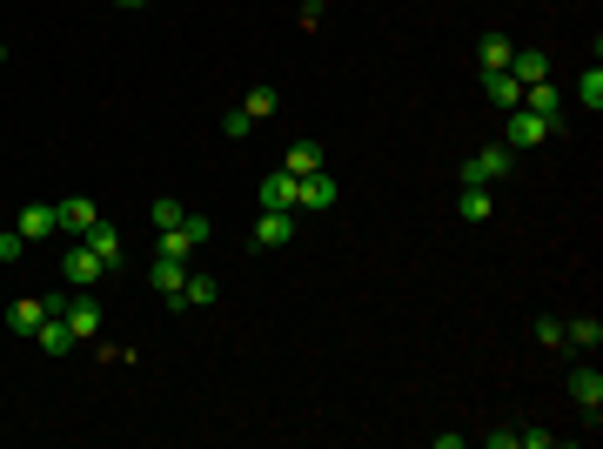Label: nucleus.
I'll return each mask as SVG.
<instances>
[{"label": "nucleus", "instance_id": "nucleus-1", "mask_svg": "<svg viewBox=\"0 0 603 449\" xmlns=\"http://www.w3.org/2000/svg\"><path fill=\"white\" fill-rule=\"evenodd\" d=\"M61 322L74 329V342H88V336H101V329H108V309H101L88 289H74V295L61 302Z\"/></svg>", "mask_w": 603, "mask_h": 449}, {"label": "nucleus", "instance_id": "nucleus-2", "mask_svg": "<svg viewBox=\"0 0 603 449\" xmlns=\"http://www.w3.org/2000/svg\"><path fill=\"white\" fill-rule=\"evenodd\" d=\"M543 141H550V121H543V114H530V108H510L503 148H510V155H530V148H543Z\"/></svg>", "mask_w": 603, "mask_h": 449}, {"label": "nucleus", "instance_id": "nucleus-3", "mask_svg": "<svg viewBox=\"0 0 603 449\" xmlns=\"http://www.w3.org/2000/svg\"><path fill=\"white\" fill-rule=\"evenodd\" d=\"M510 148H503V141H490V148H476V155H469L463 161V181H469V188H490V181H503V175H510Z\"/></svg>", "mask_w": 603, "mask_h": 449}, {"label": "nucleus", "instance_id": "nucleus-4", "mask_svg": "<svg viewBox=\"0 0 603 449\" xmlns=\"http://www.w3.org/2000/svg\"><path fill=\"white\" fill-rule=\"evenodd\" d=\"M295 228H302L295 208H262V215H255V248H289Z\"/></svg>", "mask_w": 603, "mask_h": 449}, {"label": "nucleus", "instance_id": "nucleus-5", "mask_svg": "<svg viewBox=\"0 0 603 449\" xmlns=\"http://www.w3.org/2000/svg\"><path fill=\"white\" fill-rule=\"evenodd\" d=\"M61 275H67V282H74V289H94V282L108 275V262H101V255H94L88 242H74V248H67V255H61Z\"/></svg>", "mask_w": 603, "mask_h": 449}, {"label": "nucleus", "instance_id": "nucleus-6", "mask_svg": "<svg viewBox=\"0 0 603 449\" xmlns=\"http://www.w3.org/2000/svg\"><path fill=\"white\" fill-rule=\"evenodd\" d=\"M570 403L590 416V429H597V416H603V376L583 362V369H570Z\"/></svg>", "mask_w": 603, "mask_h": 449}, {"label": "nucleus", "instance_id": "nucleus-7", "mask_svg": "<svg viewBox=\"0 0 603 449\" xmlns=\"http://www.w3.org/2000/svg\"><path fill=\"white\" fill-rule=\"evenodd\" d=\"M335 208V181L329 175H295V215H322Z\"/></svg>", "mask_w": 603, "mask_h": 449}, {"label": "nucleus", "instance_id": "nucleus-8", "mask_svg": "<svg viewBox=\"0 0 603 449\" xmlns=\"http://www.w3.org/2000/svg\"><path fill=\"white\" fill-rule=\"evenodd\" d=\"M523 108L543 114V121H550V135H563V94H557V81H536V88H523Z\"/></svg>", "mask_w": 603, "mask_h": 449}, {"label": "nucleus", "instance_id": "nucleus-9", "mask_svg": "<svg viewBox=\"0 0 603 449\" xmlns=\"http://www.w3.org/2000/svg\"><path fill=\"white\" fill-rule=\"evenodd\" d=\"M41 322H47V295H21L14 309L0 315V329H14V336H34Z\"/></svg>", "mask_w": 603, "mask_h": 449}, {"label": "nucleus", "instance_id": "nucleus-10", "mask_svg": "<svg viewBox=\"0 0 603 449\" xmlns=\"http://www.w3.org/2000/svg\"><path fill=\"white\" fill-rule=\"evenodd\" d=\"M14 228H21V235H27V248H34V242H47V235L61 228V215H54L47 202H27L21 215H14Z\"/></svg>", "mask_w": 603, "mask_h": 449}, {"label": "nucleus", "instance_id": "nucleus-11", "mask_svg": "<svg viewBox=\"0 0 603 449\" xmlns=\"http://www.w3.org/2000/svg\"><path fill=\"white\" fill-rule=\"evenodd\" d=\"M54 215H61V228H67V235H88V228L101 222V208H94L88 195H67V202L54 208Z\"/></svg>", "mask_w": 603, "mask_h": 449}, {"label": "nucleus", "instance_id": "nucleus-12", "mask_svg": "<svg viewBox=\"0 0 603 449\" xmlns=\"http://www.w3.org/2000/svg\"><path fill=\"white\" fill-rule=\"evenodd\" d=\"M510 74L523 81V88H536V81H550V54H536V47H516V54H510Z\"/></svg>", "mask_w": 603, "mask_h": 449}, {"label": "nucleus", "instance_id": "nucleus-13", "mask_svg": "<svg viewBox=\"0 0 603 449\" xmlns=\"http://www.w3.org/2000/svg\"><path fill=\"white\" fill-rule=\"evenodd\" d=\"M208 302H215V275L188 269V282H181V295L168 302V309H208Z\"/></svg>", "mask_w": 603, "mask_h": 449}, {"label": "nucleus", "instance_id": "nucleus-14", "mask_svg": "<svg viewBox=\"0 0 603 449\" xmlns=\"http://www.w3.org/2000/svg\"><path fill=\"white\" fill-rule=\"evenodd\" d=\"M148 282L161 289V302H175L181 282H188V262H168V255H155V269H148Z\"/></svg>", "mask_w": 603, "mask_h": 449}, {"label": "nucleus", "instance_id": "nucleus-15", "mask_svg": "<svg viewBox=\"0 0 603 449\" xmlns=\"http://www.w3.org/2000/svg\"><path fill=\"white\" fill-rule=\"evenodd\" d=\"M262 208H295V175L289 168H268L262 175Z\"/></svg>", "mask_w": 603, "mask_h": 449}, {"label": "nucleus", "instance_id": "nucleus-16", "mask_svg": "<svg viewBox=\"0 0 603 449\" xmlns=\"http://www.w3.org/2000/svg\"><path fill=\"white\" fill-rule=\"evenodd\" d=\"M483 94H490L496 108H523V81H516L510 68H503V74H483Z\"/></svg>", "mask_w": 603, "mask_h": 449}, {"label": "nucleus", "instance_id": "nucleus-17", "mask_svg": "<svg viewBox=\"0 0 603 449\" xmlns=\"http://www.w3.org/2000/svg\"><path fill=\"white\" fill-rule=\"evenodd\" d=\"M74 242H88V248H94V255H101V262H108V269H121V235H114V228H108V222H94V228H88V235H74Z\"/></svg>", "mask_w": 603, "mask_h": 449}, {"label": "nucleus", "instance_id": "nucleus-18", "mask_svg": "<svg viewBox=\"0 0 603 449\" xmlns=\"http://www.w3.org/2000/svg\"><path fill=\"white\" fill-rule=\"evenodd\" d=\"M456 215H463V222H490V215H496L490 188H469V181H463V195H456Z\"/></svg>", "mask_w": 603, "mask_h": 449}, {"label": "nucleus", "instance_id": "nucleus-19", "mask_svg": "<svg viewBox=\"0 0 603 449\" xmlns=\"http://www.w3.org/2000/svg\"><path fill=\"white\" fill-rule=\"evenodd\" d=\"M34 342H41V349H47V356H67V349H74V329H67V322H61V315H47V322H41V329H34Z\"/></svg>", "mask_w": 603, "mask_h": 449}, {"label": "nucleus", "instance_id": "nucleus-20", "mask_svg": "<svg viewBox=\"0 0 603 449\" xmlns=\"http://www.w3.org/2000/svg\"><path fill=\"white\" fill-rule=\"evenodd\" d=\"M282 168H289V175H322V148H315V141H289Z\"/></svg>", "mask_w": 603, "mask_h": 449}, {"label": "nucleus", "instance_id": "nucleus-21", "mask_svg": "<svg viewBox=\"0 0 603 449\" xmlns=\"http://www.w3.org/2000/svg\"><path fill=\"white\" fill-rule=\"evenodd\" d=\"M476 54H483V74H503L516 47H510V34H483V47H476Z\"/></svg>", "mask_w": 603, "mask_h": 449}, {"label": "nucleus", "instance_id": "nucleus-22", "mask_svg": "<svg viewBox=\"0 0 603 449\" xmlns=\"http://www.w3.org/2000/svg\"><path fill=\"white\" fill-rule=\"evenodd\" d=\"M275 108H282V94L268 88V81H262V88H248V101H242V114H248V121H268Z\"/></svg>", "mask_w": 603, "mask_h": 449}, {"label": "nucleus", "instance_id": "nucleus-23", "mask_svg": "<svg viewBox=\"0 0 603 449\" xmlns=\"http://www.w3.org/2000/svg\"><path fill=\"white\" fill-rule=\"evenodd\" d=\"M563 342H577V349H597V342H603V322H597V315H583V322H563Z\"/></svg>", "mask_w": 603, "mask_h": 449}, {"label": "nucleus", "instance_id": "nucleus-24", "mask_svg": "<svg viewBox=\"0 0 603 449\" xmlns=\"http://www.w3.org/2000/svg\"><path fill=\"white\" fill-rule=\"evenodd\" d=\"M577 101H583V108H590V114L603 108V68H597V61L583 68V81H577Z\"/></svg>", "mask_w": 603, "mask_h": 449}, {"label": "nucleus", "instance_id": "nucleus-25", "mask_svg": "<svg viewBox=\"0 0 603 449\" xmlns=\"http://www.w3.org/2000/svg\"><path fill=\"white\" fill-rule=\"evenodd\" d=\"M155 255H168V262H195V248H188V235L181 228H161V248Z\"/></svg>", "mask_w": 603, "mask_h": 449}, {"label": "nucleus", "instance_id": "nucleus-26", "mask_svg": "<svg viewBox=\"0 0 603 449\" xmlns=\"http://www.w3.org/2000/svg\"><path fill=\"white\" fill-rule=\"evenodd\" d=\"M148 215H155V228H181V215H188V208H181L175 195H155V208H148Z\"/></svg>", "mask_w": 603, "mask_h": 449}, {"label": "nucleus", "instance_id": "nucleus-27", "mask_svg": "<svg viewBox=\"0 0 603 449\" xmlns=\"http://www.w3.org/2000/svg\"><path fill=\"white\" fill-rule=\"evenodd\" d=\"M181 235H188V248H195V255H201V242L215 235V222H208V215H181Z\"/></svg>", "mask_w": 603, "mask_h": 449}, {"label": "nucleus", "instance_id": "nucleus-28", "mask_svg": "<svg viewBox=\"0 0 603 449\" xmlns=\"http://www.w3.org/2000/svg\"><path fill=\"white\" fill-rule=\"evenodd\" d=\"M27 255V235L21 228H0V262H21Z\"/></svg>", "mask_w": 603, "mask_h": 449}, {"label": "nucleus", "instance_id": "nucleus-29", "mask_svg": "<svg viewBox=\"0 0 603 449\" xmlns=\"http://www.w3.org/2000/svg\"><path fill=\"white\" fill-rule=\"evenodd\" d=\"M536 342H543V349H563V322L557 315H536Z\"/></svg>", "mask_w": 603, "mask_h": 449}, {"label": "nucleus", "instance_id": "nucleus-30", "mask_svg": "<svg viewBox=\"0 0 603 449\" xmlns=\"http://www.w3.org/2000/svg\"><path fill=\"white\" fill-rule=\"evenodd\" d=\"M248 128H255V121H248V114H242V108H228V114H222V141H242V135H248Z\"/></svg>", "mask_w": 603, "mask_h": 449}, {"label": "nucleus", "instance_id": "nucleus-31", "mask_svg": "<svg viewBox=\"0 0 603 449\" xmlns=\"http://www.w3.org/2000/svg\"><path fill=\"white\" fill-rule=\"evenodd\" d=\"M516 449H550V429H516Z\"/></svg>", "mask_w": 603, "mask_h": 449}, {"label": "nucleus", "instance_id": "nucleus-32", "mask_svg": "<svg viewBox=\"0 0 603 449\" xmlns=\"http://www.w3.org/2000/svg\"><path fill=\"white\" fill-rule=\"evenodd\" d=\"M302 21H309V27L322 21V0H302Z\"/></svg>", "mask_w": 603, "mask_h": 449}, {"label": "nucleus", "instance_id": "nucleus-33", "mask_svg": "<svg viewBox=\"0 0 603 449\" xmlns=\"http://www.w3.org/2000/svg\"><path fill=\"white\" fill-rule=\"evenodd\" d=\"M114 7H148V0H114Z\"/></svg>", "mask_w": 603, "mask_h": 449}, {"label": "nucleus", "instance_id": "nucleus-34", "mask_svg": "<svg viewBox=\"0 0 603 449\" xmlns=\"http://www.w3.org/2000/svg\"><path fill=\"white\" fill-rule=\"evenodd\" d=\"M0 61H7V47H0Z\"/></svg>", "mask_w": 603, "mask_h": 449}, {"label": "nucleus", "instance_id": "nucleus-35", "mask_svg": "<svg viewBox=\"0 0 603 449\" xmlns=\"http://www.w3.org/2000/svg\"><path fill=\"white\" fill-rule=\"evenodd\" d=\"M0 228H7V215H0Z\"/></svg>", "mask_w": 603, "mask_h": 449}]
</instances>
